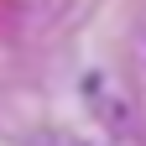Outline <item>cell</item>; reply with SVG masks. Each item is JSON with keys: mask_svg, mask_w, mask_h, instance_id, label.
Wrapping results in <instances>:
<instances>
[]
</instances>
